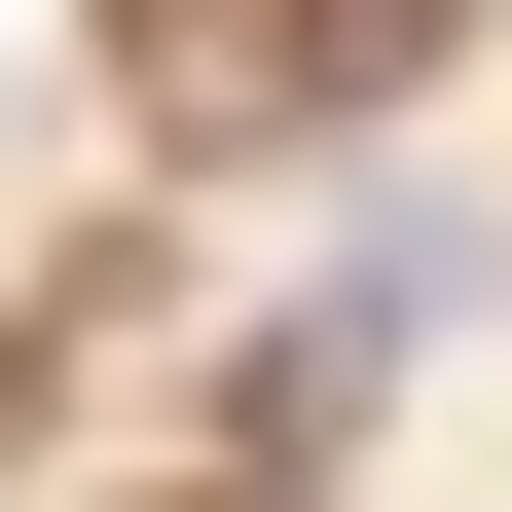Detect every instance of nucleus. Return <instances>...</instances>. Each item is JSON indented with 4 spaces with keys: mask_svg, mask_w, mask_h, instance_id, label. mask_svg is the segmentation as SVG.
I'll list each match as a JSON object with an SVG mask.
<instances>
[{
    "mask_svg": "<svg viewBox=\"0 0 512 512\" xmlns=\"http://www.w3.org/2000/svg\"><path fill=\"white\" fill-rule=\"evenodd\" d=\"M439 330H476V220H366L330 293H293V330H256V439H366V403H403Z\"/></svg>",
    "mask_w": 512,
    "mask_h": 512,
    "instance_id": "1",
    "label": "nucleus"
},
{
    "mask_svg": "<svg viewBox=\"0 0 512 512\" xmlns=\"http://www.w3.org/2000/svg\"><path fill=\"white\" fill-rule=\"evenodd\" d=\"M110 37H183V110H330V74H403L439 0H110Z\"/></svg>",
    "mask_w": 512,
    "mask_h": 512,
    "instance_id": "2",
    "label": "nucleus"
}]
</instances>
